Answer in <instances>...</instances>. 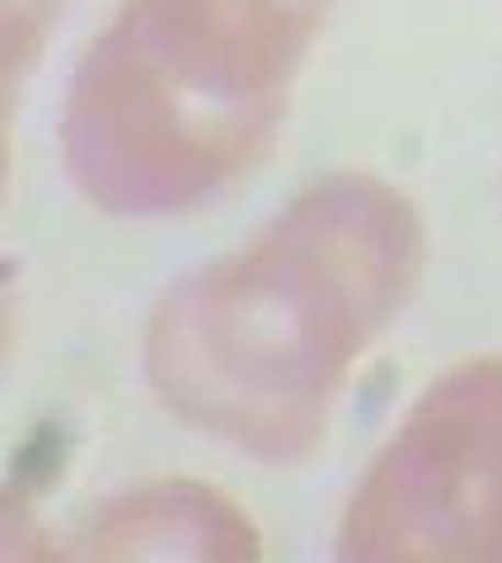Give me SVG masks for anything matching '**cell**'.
Segmentation results:
<instances>
[{"label":"cell","mask_w":502,"mask_h":563,"mask_svg":"<svg viewBox=\"0 0 502 563\" xmlns=\"http://www.w3.org/2000/svg\"><path fill=\"white\" fill-rule=\"evenodd\" d=\"M419 268V207L376 174H324L245 250L155 301L142 372L188 428L297 465L324 442L357 357L409 306Z\"/></svg>","instance_id":"6da1fadb"},{"label":"cell","mask_w":502,"mask_h":563,"mask_svg":"<svg viewBox=\"0 0 502 563\" xmlns=\"http://www.w3.org/2000/svg\"><path fill=\"white\" fill-rule=\"evenodd\" d=\"M334 0H123L62 99L71 184L113 217H183L268 161Z\"/></svg>","instance_id":"7a4b0ae2"},{"label":"cell","mask_w":502,"mask_h":563,"mask_svg":"<svg viewBox=\"0 0 502 563\" xmlns=\"http://www.w3.org/2000/svg\"><path fill=\"white\" fill-rule=\"evenodd\" d=\"M76 559H258L249 517L193 479L136 484L99 507Z\"/></svg>","instance_id":"277c9868"},{"label":"cell","mask_w":502,"mask_h":563,"mask_svg":"<svg viewBox=\"0 0 502 563\" xmlns=\"http://www.w3.org/2000/svg\"><path fill=\"white\" fill-rule=\"evenodd\" d=\"M343 563H502V352L442 372L361 470Z\"/></svg>","instance_id":"3957f363"}]
</instances>
